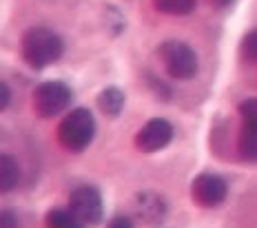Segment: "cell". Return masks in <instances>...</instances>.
<instances>
[{
  "label": "cell",
  "instance_id": "1",
  "mask_svg": "<svg viewBox=\"0 0 257 228\" xmlns=\"http://www.w3.org/2000/svg\"><path fill=\"white\" fill-rule=\"evenodd\" d=\"M23 60L31 69H47L56 65L64 54L62 38L47 27H34L23 36Z\"/></svg>",
  "mask_w": 257,
  "mask_h": 228
},
{
  "label": "cell",
  "instance_id": "2",
  "mask_svg": "<svg viewBox=\"0 0 257 228\" xmlns=\"http://www.w3.org/2000/svg\"><path fill=\"white\" fill-rule=\"evenodd\" d=\"M95 137V118L89 109H73L58 126V142L71 153H82Z\"/></svg>",
  "mask_w": 257,
  "mask_h": 228
},
{
  "label": "cell",
  "instance_id": "3",
  "mask_svg": "<svg viewBox=\"0 0 257 228\" xmlns=\"http://www.w3.org/2000/svg\"><path fill=\"white\" fill-rule=\"evenodd\" d=\"M158 56L173 80H191V78H195L197 69H200L197 54L182 40L162 42L158 49Z\"/></svg>",
  "mask_w": 257,
  "mask_h": 228
},
{
  "label": "cell",
  "instance_id": "4",
  "mask_svg": "<svg viewBox=\"0 0 257 228\" xmlns=\"http://www.w3.org/2000/svg\"><path fill=\"white\" fill-rule=\"evenodd\" d=\"M71 100H73V93L69 89V84H64L60 80H47L36 87L31 102H34V111L38 118L51 120L71 107Z\"/></svg>",
  "mask_w": 257,
  "mask_h": 228
},
{
  "label": "cell",
  "instance_id": "5",
  "mask_svg": "<svg viewBox=\"0 0 257 228\" xmlns=\"http://www.w3.org/2000/svg\"><path fill=\"white\" fill-rule=\"evenodd\" d=\"M69 208L87 228H93L102 224L104 217V204L102 195L95 186H78L69 195Z\"/></svg>",
  "mask_w": 257,
  "mask_h": 228
},
{
  "label": "cell",
  "instance_id": "6",
  "mask_svg": "<svg viewBox=\"0 0 257 228\" xmlns=\"http://www.w3.org/2000/svg\"><path fill=\"white\" fill-rule=\"evenodd\" d=\"M228 195V186L215 173H200L191 182V199L202 208H215Z\"/></svg>",
  "mask_w": 257,
  "mask_h": 228
},
{
  "label": "cell",
  "instance_id": "7",
  "mask_svg": "<svg viewBox=\"0 0 257 228\" xmlns=\"http://www.w3.org/2000/svg\"><path fill=\"white\" fill-rule=\"evenodd\" d=\"M173 140V124L164 118H153L136 133V148L140 153H158Z\"/></svg>",
  "mask_w": 257,
  "mask_h": 228
},
{
  "label": "cell",
  "instance_id": "8",
  "mask_svg": "<svg viewBox=\"0 0 257 228\" xmlns=\"http://www.w3.org/2000/svg\"><path fill=\"white\" fill-rule=\"evenodd\" d=\"M136 213L147 224H158L167 217V201L153 190H144L136 195Z\"/></svg>",
  "mask_w": 257,
  "mask_h": 228
},
{
  "label": "cell",
  "instance_id": "9",
  "mask_svg": "<svg viewBox=\"0 0 257 228\" xmlns=\"http://www.w3.org/2000/svg\"><path fill=\"white\" fill-rule=\"evenodd\" d=\"M95 104H98V109L106 118H117L122 113V109H124V91L117 87H106L100 91Z\"/></svg>",
  "mask_w": 257,
  "mask_h": 228
},
{
  "label": "cell",
  "instance_id": "10",
  "mask_svg": "<svg viewBox=\"0 0 257 228\" xmlns=\"http://www.w3.org/2000/svg\"><path fill=\"white\" fill-rule=\"evenodd\" d=\"M20 182V164L14 155L9 153H3L0 155V190L3 193H9L18 186Z\"/></svg>",
  "mask_w": 257,
  "mask_h": 228
},
{
  "label": "cell",
  "instance_id": "11",
  "mask_svg": "<svg viewBox=\"0 0 257 228\" xmlns=\"http://www.w3.org/2000/svg\"><path fill=\"white\" fill-rule=\"evenodd\" d=\"M237 153L244 162L257 164V129L242 126L237 137Z\"/></svg>",
  "mask_w": 257,
  "mask_h": 228
},
{
  "label": "cell",
  "instance_id": "12",
  "mask_svg": "<svg viewBox=\"0 0 257 228\" xmlns=\"http://www.w3.org/2000/svg\"><path fill=\"white\" fill-rule=\"evenodd\" d=\"M45 228H87L71 208H51L45 217Z\"/></svg>",
  "mask_w": 257,
  "mask_h": 228
},
{
  "label": "cell",
  "instance_id": "13",
  "mask_svg": "<svg viewBox=\"0 0 257 228\" xmlns=\"http://www.w3.org/2000/svg\"><path fill=\"white\" fill-rule=\"evenodd\" d=\"M153 5L167 16H186L195 9V0H153Z\"/></svg>",
  "mask_w": 257,
  "mask_h": 228
},
{
  "label": "cell",
  "instance_id": "14",
  "mask_svg": "<svg viewBox=\"0 0 257 228\" xmlns=\"http://www.w3.org/2000/svg\"><path fill=\"white\" fill-rule=\"evenodd\" d=\"M239 58L244 62H257V29L248 31L239 42Z\"/></svg>",
  "mask_w": 257,
  "mask_h": 228
},
{
  "label": "cell",
  "instance_id": "15",
  "mask_svg": "<svg viewBox=\"0 0 257 228\" xmlns=\"http://www.w3.org/2000/svg\"><path fill=\"white\" fill-rule=\"evenodd\" d=\"M239 118H242L244 126H250V129H257V98H248L244 102H239Z\"/></svg>",
  "mask_w": 257,
  "mask_h": 228
},
{
  "label": "cell",
  "instance_id": "16",
  "mask_svg": "<svg viewBox=\"0 0 257 228\" xmlns=\"http://www.w3.org/2000/svg\"><path fill=\"white\" fill-rule=\"evenodd\" d=\"M0 228H20V219H18V215H16L14 210L5 208L3 213H0Z\"/></svg>",
  "mask_w": 257,
  "mask_h": 228
},
{
  "label": "cell",
  "instance_id": "17",
  "mask_svg": "<svg viewBox=\"0 0 257 228\" xmlns=\"http://www.w3.org/2000/svg\"><path fill=\"white\" fill-rule=\"evenodd\" d=\"M106 228H133V221H131V217H126V215H115V217H111Z\"/></svg>",
  "mask_w": 257,
  "mask_h": 228
},
{
  "label": "cell",
  "instance_id": "18",
  "mask_svg": "<svg viewBox=\"0 0 257 228\" xmlns=\"http://www.w3.org/2000/svg\"><path fill=\"white\" fill-rule=\"evenodd\" d=\"M0 95H3V102H0V111L9 109V100H12V89L7 87V82L0 84Z\"/></svg>",
  "mask_w": 257,
  "mask_h": 228
},
{
  "label": "cell",
  "instance_id": "19",
  "mask_svg": "<svg viewBox=\"0 0 257 228\" xmlns=\"http://www.w3.org/2000/svg\"><path fill=\"white\" fill-rule=\"evenodd\" d=\"M215 7H226V5H231V0H211Z\"/></svg>",
  "mask_w": 257,
  "mask_h": 228
}]
</instances>
